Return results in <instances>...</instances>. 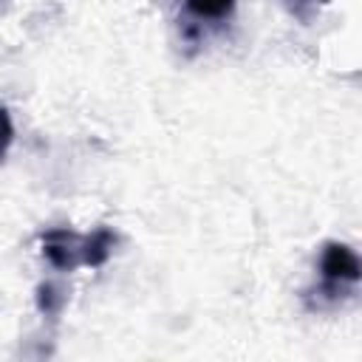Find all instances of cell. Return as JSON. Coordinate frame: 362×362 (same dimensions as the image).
<instances>
[{
    "instance_id": "6da1fadb",
    "label": "cell",
    "mask_w": 362,
    "mask_h": 362,
    "mask_svg": "<svg viewBox=\"0 0 362 362\" xmlns=\"http://www.w3.org/2000/svg\"><path fill=\"white\" fill-rule=\"evenodd\" d=\"M45 255L54 266L59 269H74L82 263V252H85V238L68 232V229H54L45 235Z\"/></svg>"
},
{
    "instance_id": "7a4b0ae2",
    "label": "cell",
    "mask_w": 362,
    "mask_h": 362,
    "mask_svg": "<svg viewBox=\"0 0 362 362\" xmlns=\"http://www.w3.org/2000/svg\"><path fill=\"white\" fill-rule=\"evenodd\" d=\"M320 269H322V277L328 283H334V286L337 283H354L359 277V257L348 246L334 243V246L325 249Z\"/></svg>"
},
{
    "instance_id": "3957f363",
    "label": "cell",
    "mask_w": 362,
    "mask_h": 362,
    "mask_svg": "<svg viewBox=\"0 0 362 362\" xmlns=\"http://www.w3.org/2000/svg\"><path fill=\"white\" fill-rule=\"evenodd\" d=\"M235 0H187V8L198 20H223L232 11Z\"/></svg>"
},
{
    "instance_id": "277c9868",
    "label": "cell",
    "mask_w": 362,
    "mask_h": 362,
    "mask_svg": "<svg viewBox=\"0 0 362 362\" xmlns=\"http://www.w3.org/2000/svg\"><path fill=\"white\" fill-rule=\"evenodd\" d=\"M11 136H14V130H11V119H8L6 107H0V158L6 156V150H8V144H11Z\"/></svg>"
}]
</instances>
